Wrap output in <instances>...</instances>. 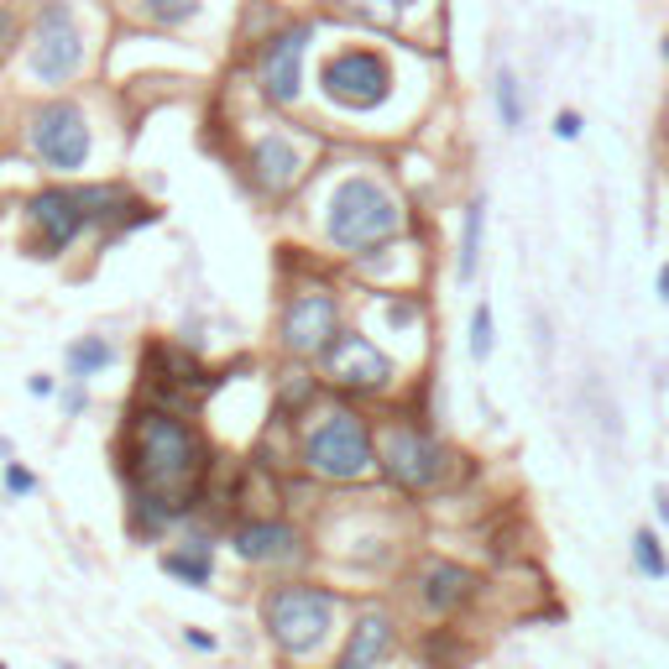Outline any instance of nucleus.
Instances as JSON below:
<instances>
[{
  "mask_svg": "<svg viewBox=\"0 0 669 669\" xmlns=\"http://www.w3.org/2000/svg\"><path fill=\"white\" fill-rule=\"evenodd\" d=\"M419 43L408 37H383L345 26L314 52V99L340 120H377L392 116V105L408 90V58H419Z\"/></svg>",
  "mask_w": 669,
  "mask_h": 669,
  "instance_id": "f257e3e1",
  "label": "nucleus"
},
{
  "mask_svg": "<svg viewBox=\"0 0 669 669\" xmlns=\"http://www.w3.org/2000/svg\"><path fill=\"white\" fill-rule=\"evenodd\" d=\"M105 52V11L95 0H32L22 43V84L32 95H58L95 73Z\"/></svg>",
  "mask_w": 669,
  "mask_h": 669,
  "instance_id": "f03ea898",
  "label": "nucleus"
},
{
  "mask_svg": "<svg viewBox=\"0 0 669 669\" xmlns=\"http://www.w3.org/2000/svg\"><path fill=\"white\" fill-rule=\"evenodd\" d=\"M204 477V439L173 403H142L126 419V486L193 513V481Z\"/></svg>",
  "mask_w": 669,
  "mask_h": 669,
  "instance_id": "7ed1b4c3",
  "label": "nucleus"
},
{
  "mask_svg": "<svg viewBox=\"0 0 669 669\" xmlns=\"http://www.w3.org/2000/svg\"><path fill=\"white\" fill-rule=\"evenodd\" d=\"M314 220H319L325 251L356 262L361 251L403 236L408 199L398 193V184H392L387 173H377L372 163H351L345 173L319 178V210H314Z\"/></svg>",
  "mask_w": 669,
  "mask_h": 669,
  "instance_id": "20e7f679",
  "label": "nucleus"
},
{
  "mask_svg": "<svg viewBox=\"0 0 669 669\" xmlns=\"http://www.w3.org/2000/svg\"><path fill=\"white\" fill-rule=\"evenodd\" d=\"M126 210H142L131 204L126 184H43V189L26 193L22 220H26V251L32 257H63L73 240L95 225H131Z\"/></svg>",
  "mask_w": 669,
  "mask_h": 669,
  "instance_id": "39448f33",
  "label": "nucleus"
},
{
  "mask_svg": "<svg viewBox=\"0 0 669 669\" xmlns=\"http://www.w3.org/2000/svg\"><path fill=\"white\" fill-rule=\"evenodd\" d=\"M22 152L52 178H79L99 152V120L84 95H37L22 110Z\"/></svg>",
  "mask_w": 669,
  "mask_h": 669,
  "instance_id": "423d86ee",
  "label": "nucleus"
},
{
  "mask_svg": "<svg viewBox=\"0 0 669 669\" xmlns=\"http://www.w3.org/2000/svg\"><path fill=\"white\" fill-rule=\"evenodd\" d=\"M298 466L319 481H361L377 466L372 419L351 403H314L298 413Z\"/></svg>",
  "mask_w": 669,
  "mask_h": 669,
  "instance_id": "0eeeda50",
  "label": "nucleus"
},
{
  "mask_svg": "<svg viewBox=\"0 0 669 669\" xmlns=\"http://www.w3.org/2000/svg\"><path fill=\"white\" fill-rule=\"evenodd\" d=\"M319 37H325V22H319V16L287 11L262 43H251V63H246V69H251V95L262 99L272 116H287V110L304 105L309 79H314Z\"/></svg>",
  "mask_w": 669,
  "mask_h": 669,
  "instance_id": "6e6552de",
  "label": "nucleus"
},
{
  "mask_svg": "<svg viewBox=\"0 0 669 669\" xmlns=\"http://www.w3.org/2000/svg\"><path fill=\"white\" fill-rule=\"evenodd\" d=\"M334 612H340V597L330 586H314V580H278L262 597L267 638L278 644L283 659H298V665L330 644Z\"/></svg>",
  "mask_w": 669,
  "mask_h": 669,
  "instance_id": "1a4fd4ad",
  "label": "nucleus"
},
{
  "mask_svg": "<svg viewBox=\"0 0 669 669\" xmlns=\"http://www.w3.org/2000/svg\"><path fill=\"white\" fill-rule=\"evenodd\" d=\"M325 152V137L309 126H287V120H262L251 137H246V178L262 199H287L314 178Z\"/></svg>",
  "mask_w": 669,
  "mask_h": 669,
  "instance_id": "9d476101",
  "label": "nucleus"
},
{
  "mask_svg": "<svg viewBox=\"0 0 669 669\" xmlns=\"http://www.w3.org/2000/svg\"><path fill=\"white\" fill-rule=\"evenodd\" d=\"M340 330H345V293L325 278L293 283L278 309V351L293 361H319Z\"/></svg>",
  "mask_w": 669,
  "mask_h": 669,
  "instance_id": "9b49d317",
  "label": "nucleus"
},
{
  "mask_svg": "<svg viewBox=\"0 0 669 669\" xmlns=\"http://www.w3.org/2000/svg\"><path fill=\"white\" fill-rule=\"evenodd\" d=\"M377 466L398 492H430L450 471V450L413 419H387L377 430Z\"/></svg>",
  "mask_w": 669,
  "mask_h": 669,
  "instance_id": "f8f14e48",
  "label": "nucleus"
},
{
  "mask_svg": "<svg viewBox=\"0 0 669 669\" xmlns=\"http://www.w3.org/2000/svg\"><path fill=\"white\" fill-rule=\"evenodd\" d=\"M319 377L334 392H356V398H383L398 383V361L387 356L383 345L366 330L345 325V330L330 340V351L319 356Z\"/></svg>",
  "mask_w": 669,
  "mask_h": 669,
  "instance_id": "ddd939ff",
  "label": "nucleus"
},
{
  "mask_svg": "<svg viewBox=\"0 0 669 669\" xmlns=\"http://www.w3.org/2000/svg\"><path fill=\"white\" fill-rule=\"evenodd\" d=\"M340 26H361V32H383V37H408L419 43L413 32L430 16L439 0H319Z\"/></svg>",
  "mask_w": 669,
  "mask_h": 669,
  "instance_id": "4468645a",
  "label": "nucleus"
},
{
  "mask_svg": "<svg viewBox=\"0 0 669 669\" xmlns=\"http://www.w3.org/2000/svg\"><path fill=\"white\" fill-rule=\"evenodd\" d=\"M481 575L471 571V565H460V560H424L419 571H413V601L430 612V618H450V612H460L466 601L477 597Z\"/></svg>",
  "mask_w": 669,
  "mask_h": 669,
  "instance_id": "2eb2a0df",
  "label": "nucleus"
},
{
  "mask_svg": "<svg viewBox=\"0 0 669 669\" xmlns=\"http://www.w3.org/2000/svg\"><path fill=\"white\" fill-rule=\"evenodd\" d=\"M231 550L240 565H298L304 560V533L283 518H251L231 533Z\"/></svg>",
  "mask_w": 669,
  "mask_h": 669,
  "instance_id": "dca6fc26",
  "label": "nucleus"
},
{
  "mask_svg": "<svg viewBox=\"0 0 669 669\" xmlns=\"http://www.w3.org/2000/svg\"><path fill=\"white\" fill-rule=\"evenodd\" d=\"M116 11L142 32H163V37H193L210 22L215 0H116Z\"/></svg>",
  "mask_w": 669,
  "mask_h": 669,
  "instance_id": "f3484780",
  "label": "nucleus"
},
{
  "mask_svg": "<svg viewBox=\"0 0 669 669\" xmlns=\"http://www.w3.org/2000/svg\"><path fill=\"white\" fill-rule=\"evenodd\" d=\"M392 648H398V622L387 612H361L345 633V648L334 654V669H377L392 659Z\"/></svg>",
  "mask_w": 669,
  "mask_h": 669,
  "instance_id": "a211bd4d",
  "label": "nucleus"
},
{
  "mask_svg": "<svg viewBox=\"0 0 669 669\" xmlns=\"http://www.w3.org/2000/svg\"><path fill=\"white\" fill-rule=\"evenodd\" d=\"M481 240H486V193H471L466 210H460V246H455V278L460 283H477Z\"/></svg>",
  "mask_w": 669,
  "mask_h": 669,
  "instance_id": "6ab92c4d",
  "label": "nucleus"
},
{
  "mask_svg": "<svg viewBox=\"0 0 669 669\" xmlns=\"http://www.w3.org/2000/svg\"><path fill=\"white\" fill-rule=\"evenodd\" d=\"M163 571L178 575L189 591H210V580H215V550H210V539H189L184 550H167Z\"/></svg>",
  "mask_w": 669,
  "mask_h": 669,
  "instance_id": "aec40b11",
  "label": "nucleus"
},
{
  "mask_svg": "<svg viewBox=\"0 0 669 669\" xmlns=\"http://www.w3.org/2000/svg\"><path fill=\"white\" fill-rule=\"evenodd\" d=\"M492 105H497V120L507 137H518L528 126V99H524V79L507 69V63H497V73H492Z\"/></svg>",
  "mask_w": 669,
  "mask_h": 669,
  "instance_id": "412c9836",
  "label": "nucleus"
},
{
  "mask_svg": "<svg viewBox=\"0 0 669 669\" xmlns=\"http://www.w3.org/2000/svg\"><path fill=\"white\" fill-rule=\"evenodd\" d=\"M110 361H116V345H110L105 334H79L69 351H63V366H69L73 383H90V377H99Z\"/></svg>",
  "mask_w": 669,
  "mask_h": 669,
  "instance_id": "4be33fe9",
  "label": "nucleus"
},
{
  "mask_svg": "<svg viewBox=\"0 0 669 669\" xmlns=\"http://www.w3.org/2000/svg\"><path fill=\"white\" fill-rule=\"evenodd\" d=\"M22 43H26V5L0 0V69L22 58Z\"/></svg>",
  "mask_w": 669,
  "mask_h": 669,
  "instance_id": "5701e85b",
  "label": "nucleus"
},
{
  "mask_svg": "<svg viewBox=\"0 0 669 669\" xmlns=\"http://www.w3.org/2000/svg\"><path fill=\"white\" fill-rule=\"evenodd\" d=\"M466 351H471V361H492V351H497V319H492V304H486V298H481L477 309H471Z\"/></svg>",
  "mask_w": 669,
  "mask_h": 669,
  "instance_id": "b1692460",
  "label": "nucleus"
},
{
  "mask_svg": "<svg viewBox=\"0 0 669 669\" xmlns=\"http://www.w3.org/2000/svg\"><path fill=\"white\" fill-rule=\"evenodd\" d=\"M633 565H638L644 575H654V580H665L669 575V554H665V544H659L654 528H638V533H633Z\"/></svg>",
  "mask_w": 669,
  "mask_h": 669,
  "instance_id": "393cba45",
  "label": "nucleus"
},
{
  "mask_svg": "<svg viewBox=\"0 0 669 669\" xmlns=\"http://www.w3.org/2000/svg\"><path fill=\"white\" fill-rule=\"evenodd\" d=\"M0 481H5V492L11 497H32L43 481H37V471H26L22 460H0Z\"/></svg>",
  "mask_w": 669,
  "mask_h": 669,
  "instance_id": "a878e982",
  "label": "nucleus"
},
{
  "mask_svg": "<svg viewBox=\"0 0 669 669\" xmlns=\"http://www.w3.org/2000/svg\"><path fill=\"white\" fill-rule=\"evenodd\" d=\"M550 131L560 137V142H580V137H586V116H580L575 105H565V110H554V126H550Z\"/></svg>",
  "mask_w": 669,
  "mask_h": 669,
  "instance_id": "bb28decb",
  "label": "nucleus"
},
{
  "mask_svg": "<svg viewBox=\"0 0 669 669\" xmlns=\"http://www.w3.org/2000/svg\"><path fill=\"white\" fill-rule=\"evenodd\" d=\"M84 403H90L84 383H73V377H69V392H63V413H69V419H79V413H84Z\"/></svg>",
  "mask_w": 669,
  "mask_h": 669,
  "instance_id": "cd10ccee",
  "label": "nucleus"
},
{
  "mask_svg": "<svg viewBox=\"0 0 669 669\" xmlns=\"http://www.w3.org/2000/svg\"><path fill=\"white\" fill-rule=\"evenodd\" d=\"M26 392H32V398H52V392H58V377H43V372H37V377H26Z\"/></svg>",
  "mask_w": 669,
  "mask_h": 669,
  "instance_id": "c85d7f7f",
  "label": "nucleus"
},
{
  "mask_svg": "<svg viewBox=\"0 0 669 669\" xmlns=\"http://www.w3.org/2000/svg\"><path fill=\"white\" fill-rule=\"evenodd\" d=\"M184 644H189V648H204V654H210V648H215V633H204V627H184Z\"/></svg>",
  "mask_w": 669,
  "mask_h": 669,
  "instance_id": "c756f323",
  "label": "nucleus"
},
{
  "mask_svg": "<svg viewBox=\"0 0 669 669\" xmlns=\"http://www.w3.org/2000/svg\"><path fill=\"white\" fill-rule=\"evenodd\" d=\"M654 507H659V518L669 524V486H654Z\"/></svg>",
  "mask_w": 669,
  "mask_h": 669,
  "instance_id": "7c9ffc66",
  "label": "nucleus"
},
{
  "mask_svg": "<svg viewBox=\"0 0 669 669\" xmlns=\"http://www.w3.org/2000/svg\"><path fill=\"white\" fill-rule=\"evenodd\" d=\"M654 287H659V298H665V304H669V262L659 267V283H654Z\"/></svg>",
  "mask_w": 669,
  "mask_h": 669,
  "instance_id": "2f4dec72",
  "label": "nucleus"
},
{
  "mask_svg": "<svg viewBox=\"0 0 669 669\" xmlns=\"http://www.w3.org/2000/svg\"><path fill=\"white\" fill-rule=\"evenodd\" d=\"M659 137H665V146H669V105H665V116H659Z\"/></svg>",
  "mask_w": 669,
  "mask_h": 669,
  "instance_id": "473e14b6",
  "label": "nucleus"
},
{
  "mask_svg": "<svg viewBox=\"0 0 669 669\" xmlns=\"http://www.w3.org/2000/svg\"><path fill=\"white\" fill-rule=\"evenodd\" d=\"M11 455H16V445H11V439H0V460H11Z\"/></svg>",
  "mask_w": 669,
  "mask_h": 669,
  "instance_id": "72a5a7b5",
  "label": "nucleus"
},
{
  "mask_svg": "<svg viewBox=\"0 0 669 669\" xmlns=\"http://www.w3.org/2000/svg\"><path fill=\"white\" fill-rule=\"evenodd\" d=\"M278 5H304V0H278Z\"/></svg>",
  "mask_w": 669,
  "mask_h": 669,
  "instance_id": "f704fd0d",
  "label": "nucleus"
},
{
  "mask_svg": "<svg viewBox=\"0 0 669 669\" xmlns=\"http://www.w3.org/2000/svg\"><path fill=\"white\" fill-rule=\"evenodd\" d=\"M58 669H79V665H69V659H63V665H58Z\"/></svg>",
  "mask_w": 669,
  "mask_h": 669,
  "instance_id": "c9c22d12",
  "label": "nucleus"
},
{
  "mask_svg": "<svg viewBox=\"0 0 669 669\" xmlns=\"http://www.w3.org/2000/svg\"><path fill=\"white\" fill-rule=\"evenodd\" d=\"M0 669H11V665H5V659H0Z\"/></svg>",
  "mask_w": 669,
  "mask_h": 669,
  "instance_id": "e433bc0d",
  "label": "nucleus"
}]
</instances>
